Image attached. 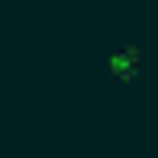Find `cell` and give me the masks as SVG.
<instances>
[{
  "instance_id": "cell-1",
  "label": "cell",
  "mask_w": 158,
  "mask_h": 158,
  "mask_svg": "<svg viewBox=\"0 0 158 158\" xmlns=\"http://www.w3.org/2000/svg\"><path fill=\"white\" fill-rule=\"evenodd\" d=\"M142 63H146V54H142L137 42H112V46L104 50V71H112L121 79H129L133 71H142Z\"/></svg>"
}]
</instances>
